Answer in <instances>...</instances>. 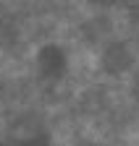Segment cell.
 <instances>
[{
  "label": "cell",
  "mask_w": 139,
  "mask_h": 146,
  "mask_svg": "<svg viewBox=\"0 0 139 146\" xmlns=\"http://www.w3.org/2000/svg\"><path fill=\"white\" fill-rule=\"evenodd\" d=\"M32 68L45 86H58L68 78V73L74 68L71 50L58 39H47L32 52Z\"/></svg>",
  "instance_id": "obj_1"
}]
</instances>
